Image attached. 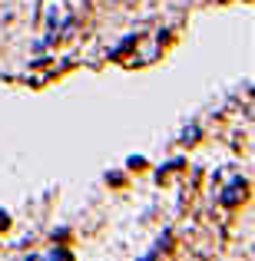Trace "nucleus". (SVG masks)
I'll use <instances>...</instances> for the list:
<instances>
[{
	"label": "nucleus",
	"mask_w": 255,
	"mask_h": 261,
	"mask_svg": "<svg viewBox=\"0 0 255 261\" xmlns=\"http://www.w3.org/2000/svg\"><path fill=\"white\" fill-rule=\"evenodd\" d=\"M225 202H239V185H232V189L225 192Z\"/></svg>",
	"instance_id": "nucleus-1"
},
{
	"label": "nucleus",
	"mask_w": 255,
	"mask_h": 261,
	"mask_svg": "<svg viewBox=\"0 0 255 261\" xmlns=\"http://www.w3.org/2000/svg\"><path fill=\"white\" fill-rule=\"evenodd\" d=\"M4 225H7V215H0V228H4Z\"/></svg>",
	"instance_id": "nucleus-2"
}]
</instances>
